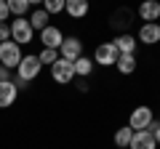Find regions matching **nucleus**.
<instances>
[{"label":"nucleus","mask_w":160,"mask_h":149,"mask_svg":"<svg viewBox=\"0 0 160 149\" xmlns=\"http://www.w3.org/2000/svg\"><path fill=\"white\" fill-rule=\"evenodd\" d=\"M72 67H75V77H91V72H93V64H91V59H88V56L75 59Z\"/></svg>","instance_id":"a211bd4d"},{"label":"nucleus","mask_w":160,"mask_h":149,"mask_svg":"<svg viewBox=\"0 0 160 149\" xmlns=\"http://www.w3.org/2000/svg\"><path fill=\"white\" fill-rule=\"evenodd\" d=\"M3 40H11V24L8 22H0V43Z\"/></svg>","instance_id":"b1692460"},{"label":"nucleus","mask_w":160,"mask_h":149,"mask_svg":"<svg viewBox=\"0 0 160 149\" xmlns=\"http://www.w3.org/2000/svg\"><path fill=\"white\" fill-rule=\"evenodd\" d=\"M136 40L142 43V46H158V43H160V24L158 22L142 24L139 32H136Z\"/></svg>","instance_id":"6e6552de"},{"label":"nucleus","mask_w":160,"mask_h":149,"mask_svg":"<svg viewBox=\"0 0 160 149\" xmlns=\"http://www.w3.org/2000/svg\"><path fill=\"white\" fill-rule=\"evenodd\" d=\"M131 22H133V13L128 11V8H120V11L112 13V22H109V24L118 29V35H123V32H128V24H131Z\"/></svg>","instance_id":"2eb2a0df"},{"label":"nucleus","mask_w":160,"mask_h":149,"mask_svg":"<svg viewBox=\"0 0 160 149\" xmlns=\"http://www.w3.org/2000/svg\"><path fill=\"white\" fill-rule=\"evenodd\" d=\"M136 16L142 19V24L158 22V19H160V0H142L139 8H136Z\"/></svg>","instance_id":"1a4fd4ad"},{"label":"nucleus","mask_w":160,"mask_h":149,"mask_svg":"<svg viewBox=\"0 0 160 149\" xmlns=\"http://www.w3.org/2000/svg\"><path fill=\"white\" fill-rule=\"evenodd\" d=\"M13 74H11V69H6L3 64H0V83H6V80H11Z\"/></svg>","instance_id":"a878e982"},{"label":"nucleus","mask_w":160,"mask_h":149,"mask_svg":"<svg viewBox=\"0 0 160 149\" xmlns=\"http://www.w3.org/2000/svg\"><path fill=\"white\" fill-rule=\"evenodd\" d=\"M51 80L59 83V85H72V83H75V67H72V61H67V59H56V61L51 64Z\"/></svg>","instance_id":"20e7f679"},{"label":"nucleus","mask_w":160,"mask_h":149,"mask_svg":"<svg viewBox=\"0 0 160 149\" xmlns=\"http://www.w3.org/2000/svg\"><path fill=\"white\" fill-rule=\"evenodd\" d=\"M128 149H158V144H155V138H152L149 131H133Z\"/></svg>","instance_id":"ddd939ff"},{"label":"nucleus","mask_w":160,"mask_h":149,"mask_svg":"<svg viewBox=\"0 0 160 149\" xmlns=\"http://www.w3.org/2000/svg\"><path fill=\"white\" fill-rule=\"evenodd\" d=\"M6 3H8V11H11L13 19L27 16V11H29V3H27V0H6Z\"/></svg>","instance_id":"6ab92c4d"},{"label":"nucleus","mask_w":160,"mask_h":149,"mask_svg":"<svg viewBox=\"0 0 160 149\" xmlns=\"http://www.w3.org/2000/svg\"><path fill=\"white\" fill-rule=\"evenodd\" d=\"M62 40H64V32L59 27H51V24H48L46 29H40V43H43V48H53V51H59Z\"/></svg>","instance_id":"9d476101"},{"label":"nucleus","mask_w":160,"mask_h":149,"mask_svg":"<svg viewBox=\"0 0 160 149\" xmlns=\"http://www.w3.org/2000/svg\"><path fill=\"white\" fill-rule=\"evenodd\" d=\"M48 19H51V16H48V13L43 11V8H35V11L27 16V22L32 24V29H35V32H40V29H46V27H48Z\"/></svg>","instance_id":"f3484780"},{"label":"nucleus","mask_w":160,"mask_h":149,"mask_svg":"<svg viewBox=\"0 0 160 149\" xmlns=\"http://www.w3.org/2000/svg\"><path fill=\"white\" fill-rule=\"evenodd\" d=\"M64 3H67V0H43V11L48 13V16H56V13H62L64 11Z\"/></svg>","instance_id":"412c9836"},{"label":"nucleus","mask_w":160,"mask_h":149,"mask_svg":"<svg viewBox=\"0 0 160 149\" xmlns=\"http://www.w3.org/2000/svg\"><path fill=\"white\" fill-rule=\"evenodd\" d=\"M131 136H133V131H131L128 125L118 128V131H115V147H123V149H128V144H131Z\"/></svg>","instance_id":"aec40b11"},{"label":"nucleus","mask_w":160,"mask_h":149,"mask_svg":"<svg viewBox=\"0 0 160 149\" xmlns=\"http://www.w3.org/2000/svg\"><path fill=\"white\" fill-rule=\"evenodd\" d=\"M80 56H83V40H80V37H75V35L64 37L62 46H59V59L75 61V59H80Z\"/></svg>","instance_id":"0eeeda50"},{"label":"nucleus","mask_w":160,"mask_h":149,"mask_svg":"<svg viewBox=\"0 0 160 149\" xmlns=\"http://www.w3.org/2000/svg\"><path fill=\"white\" fill-rule=\"evenodd\" d=\"M112 46L118 48V53H136V48H139V40L133 37L131 32H123V35H118L112 40Z\"/></svg>","instance_id":"4468645a"},{"label":"nucleus","mask_w":160,"mask_h":149,"mask_svg":"<svg viewBox=\"0 0 160 149\" xmlns=\"http://www.w3.org/2000/svg\"><path fill=\"white\" fill-rule=\"evenodd\" d=\"M38 59H40V64L46 67V64H53L59 59V51H53V48H43V51L38 53Z\"/></svg>","instance_id":"4be33fe9"},{"label":"nucleus","mask_w":160,"mask_h":149,"mask_svg":"<svg viewBox=\"0 0 160 149\" xmlns=\"http://www.w3.org/2000/svg\"><path fill=\"white\" fill-rule=\"evenodd\" d=\"M115 67H118L120 74H133V72H136V67H139L136 53H120L118 61H115Z\"/></svg>","instance_id":"dca6fc26"},{"label":"nucleus","mask_w":160,"mask_h":149,"mask_svg":"<svg viewBox=\"0 0 160 149\" xmlns=\"http://www.w3.org/2000/svg\"><path fill=\"white\" fill-rule=\"evenodd\" d=\"M8 16H11V11H8V3H6V0H0V22H8Z\"/></svg>","instance_id":"393cba45"},{"label":"nucleus","mask_w":160,"mask_h":149,"mask_svg":"<svg viewBox=\"0 0 160 149\" xmlns=\"http://www.w3.org/2000/svg\"><path fill=\"white\" fill-rule=\"evenodd\" d=\"M19 99V88L13 80H6V83H0V109H8L13 107Z\"/></svg>","instance_id":"9b49d317"},{"label":"nucleus","mask_w":160,"mask_h":149,"mask_svg":"<svg viewBox=\"0 0 160 149\" xmlns=\"http://www.w3.org/2000/svg\"><path fill=\"white\" fill-rule=\"evenodd\" d=\"M152 120H155L152 107L142 104V107H133L131 117H128V128H131V131H147V128L152 125Z\"/></svg>","instance_id":"39448f33"},{"label":"nucleus","mask_w":160,"mask_h":149,"mask_svg":"<svg viewBox=\"0 0 160 149\" xmlns=\"http://www.w3.org/2000/svg\"><path fill=\"white\" fill-rule=\"evenodd\" d=\"M40 69H43V64H40L38 53H27V56H22V61H19V67L13 69V77L11 80L16 83V88L22 91V88H27V83H32L35 77L40 74Z\"/></svg>","instance_id":"f257e3e1"},{"label":"nucleus","mask_w":160,"mask_h":149,"mask_svg":"<svg viewBox=\"0 0 160 149\" xmlns=\"http://www.w3.org/2000/svg\"><path fill=\"white\" fill-rule=\"evenodd\" d=\"M91 11V0H67L64 3V13H69L72 19H86Z\"/></svg>","instance_id":"f8f14e48"},{"label":"nucleus","mask_w":160,"mask_h":149,"mask_svg":"<svg viewBox=\"0 0 160 149\" xmlns=\"http://www.w3.org/2000/svg\"><path fill=\"white\" fill-rule=\"evenodd\" d=\"M22 46H19V43H13V40H3L0 43V64H3V67L6 69H16L19 67V61H22Z\"/></svg>","instance_id":"f03ea898"},{"label":"nucleus","mask_w":160,"mask_h":149,"mask_svg":"<svg viewBox=\"0 0 160 149\" xmlns=\"http://www.w3.org/2000/svg\"><path fill=\"white\" fill-rule=\"evenodd\" d=\"M149 133H152V138H155V144L160 147V120H152V125L147 128Z\"/></svg>","instance_id":"5701e85b"},{"label":"nucleus","mask_w":160,"mask_h":149,"mask_svg":"<svg viewBox=\"0 0 160 149\" xmlns=\"http://www.w3.org/2000/svg\"><path fill=\"white\" fill-rule=\"evenodd\" d=\"M27 3H29V6H35V8H40V6H43V0H27Z\"/></svg>","instance_id":"bb28decb"},{"label":"nucleus","mask_w":160,"mask_h":149,"mask_svg":"<svg viewBox=\"0 0 160 149\" xmlns=\"http://www.w3.org/2000/svg\"><path fill=\"white\" fill-rule=\"evenodd\" d=\"M32 37H35V29H32V24L27 22V16H19V19L11 22V40L13 43H19V46H29Z\"/></svg>","instance_id":"7ed1b4c3"},{"label":"nucleus","mask_w":160,"mask_h":149,"mask_svg":"<svg viewBox=\"0 0 160 149\" xmlns=\"http://www.w3.org/2000/svg\"><path fill=\"white\" fill-rule=\"evenodd\" d=\"M118 48L112 46V43H99L96 51H93V64H99V67H115V61H118Z\"/></svg>","instance_id":"423d86ee"}]
</instances>
